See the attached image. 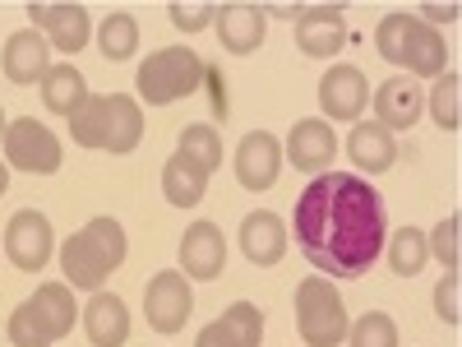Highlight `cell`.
<instances>
[{
	"label": "cell",
	"mask_w": 462,
	"mask_h": 347,
	"mask_svg": "<svg viewBox=\"0 0 462 347\" xmlns=\"http://www.w3.org/2000/svg\"><path fill=\"white\" fill-rule=\"evenodd\" d=\"M291 231L300 255L333 278H361L389 241L383 200L361 172H319L300 190Z\"/></svg>",
	"instance_id": "obj_1"
},
{
	"label": "cell",
	"mask_w": 462,
	"mask_h": 347,
	"mask_svg": "<svg viewBox=\"0 0 462 347\" xmlns=\"http://www.w3.org/2000/svg\"><path fill=\"white\" fill-rule=\"evenodd\" d=\"M125 227L116 218H93L84 231L65 237L60 246V274L69 287H84V292H102V283L125 264Z\"/></svg>",
	"instance_id": "obj_2"
},
{
	"label": "cell",
	"mask_w": 462,
	"mask_h": 347,
	"mask_svg": "<svg viewBox=\"0 0 462 347\" xmlns=\"http://www.w3.org/2000/svg\"><path fill=\"white\" fill-rule=\"evenodd\" d=\"M69 135L79 148H97V153L125 158V153H134L139 139H143V111L125 93H88L79 116L69 121Z\"/></svg>",
	"instance_id": "obj_3"
},
{
	"label": "cell",
	"mask_w": 462,
	"mask_h": 347,
	"mask_svg": "<svg viewBox=\"0 0 462 347\" xmlns=\"http://www.w3.org/2000/svg\"><path fill=\"white\" fill-rule=\"evenodd\" d=\"M374 47L389 65H402L407 74H420V80H439V74L448 70L444 37L430 23H420L416 14H407V10H393V14L379 19Z\"/></svg>",
	"instance_id": "obj_4"
},
{
	"label": "cell",
	"mask_w": 462,
	"mask_h": 347,
	"mask_svg": "<svg viewBox=\"0 0 462 347\" xmlns=\"http://www.w3.org/2000/svg\"><path fill=\"white\" fill-rule=\"evenodd\" d=\"M74 287L69 283H42L28 301L14 305L10 315V342L14 347H51L74 329Z\"/></svg>",
	"instance_id": "obj_5"
},
{
	"label": "cell",
	"mask_w": 462,
	"mask_h": 347,
	"mask_svg": "<svg viewBox=\"0 0 462 347\" xmlns=\"http://www.w3.org/2000/svg\"><path fill=\"white\" fill-rule=\"evenodd\" d=\"M134 84H139V98L148 107H171L204 84V61L189 47H162L139 65Z\"/></svg>",
	"instance_id": "obj_6"
},
{
	"label": "cell",
	"mask_w": 462,
	"mask_h": 347,
	"mask_svg": "<svg viewBox=\"0 0 462 347\" xmlns=\"http://www.w3.org/2000/svg\"><path fill=\"white\" fill-rule=\"evenodd\" d=\"M296 329L305 347H342L346 342V301L337 296V287L328 278H305L296 287Z\"/></svg>",
	"instance_id": "obj_7"
},
{
	"label": "cell",
	"mask_w": 462,
	"mask_h": 347,
	"mask_svg": "<svg viewBox=\"0 0 462 347\" xmlns=\"http://www.w3.org/2000/svg\"><path fill=\"white\" fill-rule=\"evenodd\" d=\"M60 139L37 126L32 116H19V121L5 126V167H19V172H32V176H51L60 172Z\"/></svg>",
	"instance_id": "obj_8"
},
{
	"label": "cell",
	"mask_w": 462,
	"mask_h": 347,
	"mask_svg": "<svg viewBox=\"0 0 462 347\" xmlns=\"http://www.w3.org/2000/svg\"><path fill=\"white\" fill-rule=\"evenodd\" d=\"M189 311H195V292H189V278L176 274V268H162L152 274L148 287H143V315H148V329L158 333H180Z\"/></svg>",
	"instance_id": "obj_9"
},
{
	"label": "cell",
	"mask_w": 462,
	"mask_h": 347,
	"mask_svg": "<svg viewBox=\"0 0 462 347\" xmlns=\"http://www.w3.org/2000/svg\"><path fill=\"white\" fill-rule=\"evenodd\" d=\"M56 250V231H51V218L37 213V209H19L5 227V255L14 268L23 274H42L47 259Z\"/></svg>",
	"instance_id": "obj_10"
},
{
	"label": "cell",
	"mask_w": 462,
	"mask_h": 347,
	"mask_svg": "<svg viewBox=\"0 0 462 347\" xmlns=\"http://www.w3.org/2000/svg\"><path fill=\"white\" fill-rule=\"evenodd\" d=\"M222 264H226V237H222V227L208 222V218L189 222L185 237H180V274L195 278V283H213V278H222Z\"/></svg>",
	"instance_id": "obj_11"
},
{
	"label": "cell",
	"mask_w": 462,
	"mask_h": 347,
	"mask_svg": "<svg viewBox=\"0 0 462 347\" xmlns=\"http://www.w3.org/2000/svg\"><path fill=\"white\" fill-rule=\"evenodd\" d=\"M278 176H282V144H278V135L250 130L236 144V181L259 195V190H273Z\"/></svg>",
	"instance_id": "obj_12"
},
{
	"label": "cell",
	"mask_w": 462,
	"mask_h": 347,
	"mask_svg": "<svg viewBox=\"0 0 462 347\" xmlns=\"http://www.w3.org/2000/svg\"><path fill=\"white\" fill-rule=\"evenodd\" d=\"M0 70H5L10 84H42L47 70H51V47L37 28H19L5 37L0 47Z\"/></svg>",
	"instance_id": "obj_13"
},
{
	"label": "cell",
	"mask_w": 462,
	"mask_h": 347,
	"mask_svg": "<svg viewBox=\"0 0 462 347\" xmlns=\"http://www.w3.org/2000/svg\"><path fill=\"white\" fill-rule=\"evenodd\" d=\"M333 158H337V135H333V126L315 121V116H305V121L291 126V135H287V163H291L296 172H310V176L333 172Z\"/></svg>",
	"instance_id": "obj_14"
},
{
	"label": "cell",
	"mask_w": 462,
	"mask_h": 347,
	"mask_svg": "<svg viewBox=\"0 0 462 347\" xmlns=\"http://www.w3.org/2000/svg\"><path fill=\"white\" fill-rule=\"evenodd\" d=\"M346 42V19H342V5H310L300 10L296 19V47L315 61H328L337 56Z\"/></svg>",
	"instance_id": "obj_15"
},
{
	"label": "cell",
	"mask_w": 462,
	"mask_h": 347,
	"mask_svg": "<svg viewBox=\"0 0 462 347\" xmlns=\"http://www.w3.org/2000/svg\"><path fill=\"white\" fill-rule=\"evenodd\" d=\"M28 19H32V28H42V33L51 37V47L65 52V56H74V52L88 47L93 23H88V10H84V5H37V0H32Z\"/></svg>",
	"instance_id": "obj_16"
},
{
	"label": "cell",
	"mask_w": 462,
	"mask_h": 347,
	"mask_svg": "<svg viewBox=\"0 0 462 347\" xmlns=\"http://www.w3.org/2000/svg\"><path fill=\"white\" fill-rule=\"evenodd\" d=\"M365 102H370V84L356 65H333L319 80V107L333 121H356L365 111Z\"/></svg>",
	"instance_id": "obj_17"
},
{
	"label": "cell",
	"mask_w": 462,
	"mask_h": 347,
	"mask_svg": "<svg viewBox=\"0 0 462 347\" xmlns=\"http://www.w3.org/2000/svg\"><path fill=\"white\" fill-rule=\"evenodd\" d=\"M263 342V311L254 301H236L195 338V347H259Z\"/></svg>",
	"instance_id": "obj_18"
},
{
	"label": "cell",
	"mask_w": 462,
	"mask_h": 347,
	"mask_svg": "<svg viewBox=\"0 0 462 347\" xmlns=\"http://www.w3.org/2000/svg\"><path fill=\"white\" fill-rule=\"evenodd\" d=\"M241 250H245L250 264L273 268L287 255V222L278 213H268V209L245 213V222H241Z\"/></svg>",
	"instance_id": "obj_19"
},
{
	"label": "cell",
	"mask_w": 462,
	"mask_h": 347,
	"mask_svg": "<svg viewBox=\"0 0 462 347\" xmlns=\"http://www.w3.org/2000/svg\"><path fill=\"white\" fill-rule=\"evenodd\" d=\"M84 333L93 347H125L130 338V311L116 292H93V301L84 305Z\"/></svg>",
	"instance_id": "obj_20"
},
{
	"label": "cell",
	"mask_w": 462,
	"mask_h": 347,
	"mask_svg": "<svg viewBox=\"0 0 462 347\" xmlns=\"http://www.w3.org/2000/svg\"><path fill=\"white\" fill-rule=\"evenodd\" d=\"M217 37H222V47L226 52H236V56H250L259 52L263 42V33H268V14L259 5H217Z\"/></svg>",
	"instance_id": "obj_21"
},
{
	"label": "cell",
	"mask_w": 462,
	"mask_h": 347,
	"mask_svg": "<svg viewBox=\"0 0 462 347\" xmlns=\"http://www.w3.org/2000/svg\"><path fill=\"white\" fill-rule=\"evenodd\" d=\"M416 116H420V89L411 80H402V74H393V80H383L374 89V121L383 130H411L416 126Z\"/></svg>",
	"instance_id": "obj_22"
},
{
	"label": "cell",
	"mask_w": 462,
	"mask_h": 347,
	"mask_svg": "<svg viewBox=\"0 0 462 347\" xmlns=\"http://www.w3.org/2000/svg\"><path fill=\"white\" fill-rule=\"evenodd\" d=\"M162 195L176 209H195L208 195V167H199L189 153H171L162 167Z\"/></svg>",
	"instance_id": "obj_23"
},
{
	"label": "cell",
	"mask_w": 462,
	"mask_h": 347,
	"mask_svg": "<svg viewBox=\"0 0 462 347\" xmlns=\"http://www.w3.org/2000/svg\"><path fill=\"white\" fill-rule=\"evenodd\" d=\"M346 153H352V163H356L361 172H370V176L389 172V167L398 163V144H393V135L383 130L379 121H361V126L352 130V139H346Z\"/></svg>",
	"instance_id": "obj_24"
},
{
	"label": "cell",
	"mask_w": 462,
	"mask_h": 347,
	"mask_svg": "<svg viewBox=\"0 0 462 347\" xmlns=\"http://www.w3.org/2000/svg\"><path fill=\"white\" fill-rule=\"evenodd\" d=\"M37 89H42L47 111L65 116V121H74V116H79V107L88 102V84H84V74L74 70V65H51L47 80L37 84Z\"/></svg>",
	"instance_id": "obj_25"
},
{
	"label": "cell",
	"mask_w": 462,
	"mask_h": 347,
	"mask_svg": "<svg viewBox=\"0 0 462 347\" xmlns=\"http://www.w3.org/2000/svg\"><path fill=\"white\" fill-rule=\"evenodd\" d=\"M426 259H430V241H426V231L420 227H402V231H393L389 237V268L398 278H416L420 268H426Z\"/></svg>",
	"instance_id": "obj_26"
},
{
	"label": "cell",
	"mask_w": 462,
	"mask_h": 347,
	"mask_svg": "<svg viewBox=\"0 0 462 347\" xmlns=\"http://www.w3.org/2000/svg\"><path fill=\"white\" fill-rule=\"evenodd\" d=\"M97 47H102L106 61H130L139 52V23H134V14L130 10H111L102 19V28H97Z\"/></svg>",
	"instance_id": "obj_27"
},
{
	"label": "cell",
	"mask_w": 462,
	"mask_h": 347,
	"mask_svg": "<svg viewBox=\"0 0 462 347\" xmlns=\"http://www.w3.org/2000/svg\"><path fill=\"white\" fill-rule=\"evenodd\" d=\"M430 116H435V126L439 130H457L462 121V80H457V70H444L435 89H430Z\"/></svg>",
	"instance_id": "obj_28"
},
{
	"label": "cell",
	"mask_w": 462,
	"mask_h": 347,
	"mask_svg": "<svg viewBox=\"0 0 462 347\" xmlns=\"http://www.w3.org/2000/svg\"><path fill=\"white\" fill-rule=\"evenodd\" d=\"M346 347H398V324L383 311H365L352 329H346Z\"/></svg>",
	"instance_id": "obj_29"
},
{
	"label": "cell",
	"mask_w": 462,
	"mask_h": 347,
	"mask_svg": "<svg viewBox=\"0 0 462 347\" xmlns=\"http://www.w3.org/2000/svg\"><path fill=\"white\" fill-rule=\"evenodd\" d=\"M176 153H189V158H195L199 167H208V176H213L222 167V135L213 126H185Z\"/></svg>",
	"instance_id": "obj_30"
},
{
	"label": "cell",
	"mask_w": 462,
	"mask_h": 347,
	"mask_svg": "<svg viewBox=\"0 0 462 347\" xmlns=\"http://www.w3.org/2000/svg\"><path fill=\"white\" fill-rule=\"evenodd\" d=\"M457 227H462V218L457 213H448L435 231H430V250L439 255V264H444V274H457Z\"/></svg>",
	"instance_id": "obj_31"
},
{
	"label": "cell",
	"mask_w": 462,
	"mask_h": 347,
	"mask_svg": "<svg viewBox=\"0 0 462 347\" xmlns=\"http://www.w3.org/2000/svg\"><path fill=\"white\" fill-rule=\"evenodd\" d=\"M435 315L444 324H462V278L457 274L439 278V287H435Z\"/></svg>",
	"instance_id": "obj_32"
},
{
	"label": "cell",
	"mask_w": 462,
	"mask_h": 347,
	"mask_svg": "<svg viewBox=\"0 0 462 347\" xmlns=\"http://www.w3.org/2000/svg\"><path fill=\"white\" fill-rule=\"evenodd\" d=\"M167 14H171V23L180 33H199V28H208L217 19V5H213V0H204V5H180V0H171Z\"/></svg>",
	"instance_id": "obj_33"
},
{
	"label": "cell",
	"mask_w": 462,
	"mask_h": 347,
	"mask_svg": "<svg viewBox=\"0 0 462 347\" xmlns=\"http://www.w3.org/2000/svg\"><path fill=\"white\" fill-rule=\"evenodd\" d=\"M204 80H208V98H213V116H222L226 121V80H222V70L217 65H204Z\"/></svg>",
	"instance_id": "obj_34"
},
{
	"label": "cell",
	"mask_w": 462,
	"mask_h": 347,
	"mask_svg": "<svg viewBox=\"0 0 462 347\" xmlns=\"http://www.w3.org/2000/svg\"><path fill=\"white\" fill-rule=\"evenodd\" d=\"M416 19L430 23V28H435V23H453V19H457V5H420Z\"/></svg>",
	"instance_id": "obj_35"
},
{
	"label": "cell",
	"mask_w": 462,
	"mask_h": 347,
	"mask_svg": "<svg viewBox=\"0 0 462 347\" xmlns=\"http://www.w3.org/2000/svg\"><path fill=\"white\" fill-rule=\"evenodd\" d=\"M5 190H10V167L0 163V195H5Z\"/></svg>",
	"instance_id": "obj_36"
},
{
	"label": "cell",
	"mask_w": 462,
	"mask_h": 347,
	"mask_svg": "<svg viewBox=\"0 0 462 347\" xmlns=\"http://www.w3.org/2000/svg\"><path fill=\"white\" fill-rule=\"evenodd\" d=\"M5 126H10V121H5V107H0V139H5Z\"/></svg>",
	"instance_id": "obj_37"
}]
</instances>
